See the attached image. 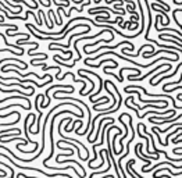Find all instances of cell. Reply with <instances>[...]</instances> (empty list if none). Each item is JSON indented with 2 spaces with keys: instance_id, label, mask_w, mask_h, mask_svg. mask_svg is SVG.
Masks as SVG:
<instances>
[{
  "instance_id": "cell-1",
  "label": "cell",
  "mask_w": 182,
  "mask_h": 178,
  "mask_svg": "<svg viewBox=\"0 0 182 178\" xmlns=\"http://www.w3.org/2000/svg\"><path fill=\"white\" fill-rule=\"evenodd\" d=\"M163 164H168V166H171L172 168H177V170H182V166H175L172 162H159V163H156V166H153V167H149V168H142V173H152V171H154L156 168H160Z\"/></svg>"
},
{
  "instance_id": "cell-2",
  "label": "cell",
  "mask_w": 182,
  "mask_h": 178,
  "mask_svg": "<svg viewBox=\"0 0 182 178\" xmlns=\"http://www.w3.org/2000/svg\"><path fill=\"white\" fill-rule=\"evenodd\" d=\"M104 63H111L114 68L118 67V63H117L115 60H113V59H103V60H100L99 64H91V63H88V61H85V66H86V67H92V68H99L101 64H104Z\"/></svg>"
},
{
  "instance_id": "cell-3",
  "label": "cell",
  "mask_w": 182,
  "mask_h": 178,
  "mask_svg": "<svg viewBox=\"0 0 182 178\" xmlns=\"http://www.w3.org/2000/svg\"><path fill=\"white\" fill-rule=\"evenodd\" d=\"M180 67H182V61H181V63H180V64H178V67H177V68H175V70H174V71H172V73H171V74H170V75H164V77H163V78H160V79H159V81H154L153 87H156V85H157V84H160V82H163V81H164V79H167V78H172V77H174V75H175V74H178V70H180Z\"/></svg>"
},
{
  "instance_id": "cell-4",
  "label": "cell",
  "mask_w": 182,
  "mask_h": 178,
  "mask_svg": "<svg viewBox=\"0 0 182 178\" xmlns=\"http://www.w3.org/2000/svg\"><path fill=\"white\" fill-rule=\"evenodd\" d=\"M114 40V36H110L109 39H100V40H97V42H92V43H88V44H83V50H88V47H91V46H95V44H99L100 42H104V43H110V42H113Z\"/></svg>"
},
{
  "instance_id": "cell-5",
  "label": "cell",
  "mask_w": 182,
  "mask_h": 178,
  "mask_svg": "<svg viewBox=\"0 0 182 178\" xmlns=\"http://www.w3.org/2000/svg\"><path fill=\"white\" fill-rule=\"evenodd\" d=\"M170 70H172V66H171V64H170V66L167 67V68H164V70H161V71H160V73H157L156 75L153 77V78H150V85H152V87H153V84H154V78H157V77H159L160 74H166V73H168Z\"/></svg>"
},
{
  "instance_id": "cell-6",
  "label": "cell",
  "mask_w": 182,
  "mask_h": 178,
  "mask_svg": "<svg viewBox=\"0 0 182 178\" xmlns=\"http://www.w3.org/2000/svg\"><path fill=\"white\" fill-rule=\"evenodd\" d=\"M172 142H174V143L177 145V143H180V142H182V139H177V141H172Z\"/></svg>"
}]
</instances>
